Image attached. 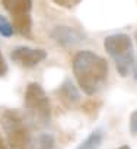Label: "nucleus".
<instances>
[{"label": "nucleus", "instance_id": "1", "mask_svg": "<svg viewBox=\"0 0 137 149\" xmlns=\"http://www.w3.org/2000/svg\"><path fill=\"white\" fill-rule=\"evenodd\" d=\"M75 78L86 95L98 94L108 78V63L93 51H79L73 58Z\"/></svg>", "mask_w": 137, "mask_h": 149}, {"label": "nucleus", "instance_id": "2", "mask_svg": "<svg viewBox=\"0 0 137 149\" xmlns=\"http://www.w3.org/2000/svg\"><path fill=\"white\" fill-rule=\"evenodd\" d=\"M24 104H25L28 121L34 127L42 129V127L50 124V121H51V107H50L48 97H47L44 88L39 84L32 82L26 86Z\"/></svg>", "mask_w": 137, "mask_h": 149}, {"label": "nucleus", "instance_id": "3", "mask_svg": "<svg viewBox=\"0 0 137 149\" xmlns=\"http://www.w3.org/2000/svg\"><path fill=\"white\" fill-rule=\"evenodd\" d=\"M104 47L112 58L117 72L121 78H127L134 64V51L131 38L127 34L118 32L108 35L104 40Z\"/></svg>", "mask_w": 137, "mask_h": 149}, {"label": "nucleus", "instance_id": "4", "mask_svg": "<svg viewBox=\"0 0 137 149\" xmlns=\"http://www.w3.org/2000/svg\"><path fill=\"white\" fill-rule=\"evenodd\" d=\"M0 123L6 133L10 149H31L34 137L31 136L25 120L18 111L6 110L0 117Z\"/></svg>", "mask_w": 137, "mask_h": 149}, {"label": "nucleus", "instance_id": "5", "mask_svg": "<svg viewBox=\"0 0 137 149\" xmlns=\"http://www.w3.org/2000/svg\"><path fill=\"white\" fill-rule=\"evenodd\" d=\"M2 5L10 13L15 31L32 38V0H2Z\"/></svg>", "mask_w": 137, "mask_h": 149}, {"label": "nucleus", "instance_id": "6", "mask_svg": "<svg viewBox=\"0 0 137 149\" xmlns=\"http://www.w3.org/2000/svg\"><path fill=\"white\" fill-rule=\"evenodd\" d=\"M10 58L21 67H35L41 61L47 58V51L42 48H31V47H16L10 53Z\"/></svg>", "mask_w": 137, "mask_h": 149}, {"label": "nucleus", "instance_id": "7", "mask_svg": "<svg viewBox=\"0 0 137 149\" xmlns=\"http://www.w3.org/2000/svg\"><path fill=\"white\" fill-rule=\"evenodd\" d=\"M50 37L63 47H73L83 41V35L77 29L66 26V25H58L53 28L50 32Z\"/></svg>", "mask_w": 137, "mask_h": 149}, {"label": "nucleus", "instance_id": "8", "mask_svg": "<svg viewBox=\"0 0 137 149\" xmlns=\"http://www.w3.org/2000/svg\"><path fill=\"white\" fill-rule=\"evenodd\" d=\"M58 94L63 98V101H66L67 104H70V105L79 102V100H80V94H79L77 88L75 86V84H73V81L70 78H66L63 81V84L58 88Z\"/></svg>", "mask_w": 137, "mask_h": 149}, {"label": "nucleus", "instance_id": "9", "mask_svg": "<svg viewBox=\"0 0 137 149\" xmlns=\"http://www.w3.org/2000/svg\"><path fill=\"white\" fill-rule=\"evenodd\" d=\"M104 140V132L102 129H95L76 149H98Z\"/></svg>", "mask_w": 137, "mask_h": 149}, {"label": "nucleus", "instance_id": "10", "mask_svg": "<svg viewBox=\"0 0 137 149\" xmlns=\"http://www.w3.org/2000/svg\"><path fill=\"white\" fill-rule=\"evenodd\" d=\"M55 148V139L50 133H41L32 139L31 149H54Z\"/></svg>", "mask_w": 137, "mask_h": 149}, {"label": "nucleus", "instance_id": "11", "mask_svg": "<svg viewBox=\"0 0 137 149\" xmlns=\"http://www.w3.org/2000/svg\"><path fill=\"white\" fill-rule=\"evenodd\" d=\"M15 34V28H13V24L9 22L8 18H5L3 15H0V35L2 37H12Z\"/></svg>", "mask_w": 137, "mask_h": 149}, {"label": "nucleus", "instance_id": "12", "mask_svg": "<svg viewBox=\"0 0 137 149\" xmlns=\"http://www.w3.org/2000/svg\"><path fill=\"white\" fill-rule=\"evenodd\" d=\"M130 132L133 134H137V110L133 111L130 116Z\"/></svg>", "mask_w": 137, "mask_h": 149}, {"label": "nucleus", "instance_id": "13", "mask_svg": "<svg viewBox=\"0 0 137 149\" xmlns=\"http://www.w3.org/2000/svg\"><path fill=\"white\" fill-rule=\"evenodd\" d=\"M6 73H8V63H6V60H5L2 51H0V78L5 76Z\"/></svg>", "mask_w": 137, "mask_h": 149}, {"label": "nucleus", "instance_id": "14", "mask_svg": "<svg viewBox=\"0 0 137 149\" xmlns=\"http://www.w3.org/2000/svg\"><path fill=\"white\" fill-rule=\"evenodd\" d=\"M136 41H137V31H136ZM133 74H134V79L137 81V61L134 64V70H133Z\"/></svg>", "mask_w": 137, "mask_h": 149}, {"label": "nucleus", "instance_id": "15", "mask_svg": "<svg viewBox=\"0 0 137 149\" xmlns=\"http://www.w3.org/2000/svg\"><path fill=\"white\" fill-rule=\"evenodd\" d=\"M0 149H8V148L5 146V143H3V140H2V137H0Z\"/></svg>", "mask_w": 137, "mask_h": 149}, {"label": "nucleus", "instance_id": "16", "mask_svg": "<svg viewBox=\"0 0 137 149\" xmlns=\"http://www.w3.org/2000/svg\"><path fill=\"white\" fill-rule=\"evenodd\" d=\"M117 149H130V146H128V145H122V146H120V148H117Z\"/></svg>", "mask_w": 137, "mask_h": 149}]
</instances>
